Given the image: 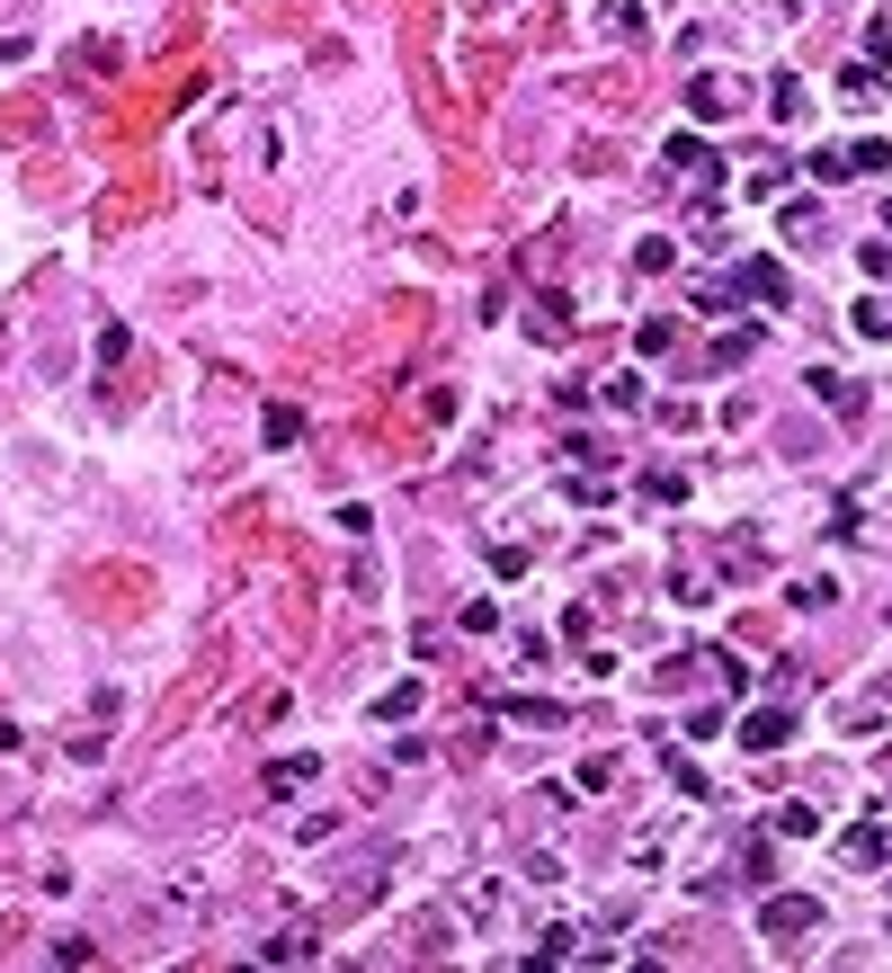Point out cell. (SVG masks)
Returning <instances> with one entry per match:
<instances>
[{
    "label": "cell",
    "instance_id": "obj_14",
    "mask_svg": "<svg viewBox=\"0 0 892 973\" xmlns=\"http://www.w3.org/2000/svg\"><path fill=\"white\" fill-rule=\"evenodd\" d=\"M492 715H518V724H563V706H544V697H500Z\"/></svg>",
    "mask_w": 892,
    "mask_h": 973
},
{
    "label": "cell",
    "instance_id": "obj_19",
    "mask_svg": "<svg viewBox=\"0 0 892 973\" xmlns=\"http://www.w3.org/2000/svg\"><path fill=\"white\" fill-rule=\"evenodd\" d=\"M839 99H848V108H866V99H874V72H866V63H848V72H839Z\"/></svg>",
    "mask_w": 892,
    "mask_h": 973
},
{
    "label": "cell",
    "instance_id": "obj_8",
    "mask_svg": "<svg viewBox=\"0 0 892 973\" xmlns=\"http://www.w3.org/2000/svg\"><path fill=\"white\" fill-rule=\"evenodd\" d=\"M598 36H643V0H598Z\"/></svg>",
    "mask_w": 892,
    "mask_h": 973
},
{
    "label": "cell",
    "instance_id": "obj_18",
    "mask_svg": "<svg viewBox=\"0 0 892 973\" xmlns=\"http://www.w3.org/2000/svg\"><path fill=\"white\" fill-rule=\"evenodd\" d=\"M749 349H759V331H723V339H714V367H741Z\"/></svg>",
    "mask_w": 892,
    "mask_h": 973
},
{
    "label": "cell",
    "instance_id": "obj_16",
    "mask_svg": "<svg viewBox=\"0 0 892 973\" xmlns=\"http://www.w3.org/2000/svg\"><path fill=\"white\" fill-rule=\"evenodd\" d=\"M259 955H268V964H304V955H313V938H304V929H286V938H268Z\"/></svg>",
    "mask_w": 892,
    "mask_h": 973
},
{
    "label": "cell",
    "instance_id": "obj_17",
    "mask_svg": "<svg viewBox=\"0 0 892 973\" xmlns=\"http://www.w3.org/2000/svg\"><path fill=\"white\" fill-rule=\"evenodd\" d=\"M857 331H866V339H892V304L866 295V304H857Z\"/></svg>",
    "mask_w": 892,
    "mask_h": 973
},
{
    "label": "cell",
    "instance_id": "obj_5",
    "mask_svg": "<svg viewBox=\"0 0 892 973\" xmlns=\"http://www.w3.org/2000/svg\"><path fill=\"white\" fill-rule=\"evenodd\" d=\"M741 295H759V304H794V277L777 259H741Z\"/></svg>",
    "mask_w": 892,
    "mask_h": 973
},
{
    "label": "cell",
    "instance_id": "obj_7",
    "mask_svg": "<svg viewBox=\"0 0 892 973\" xmlns=\"http://www.w3.org/2000/svg\"><path fill=\"white\" fill-rule=\"evenodd\" d=\"M874 170H892V153L874 144V134H857V144L839 153V179H874Z\"/></svg>",
    "mask_w": 892,
    "mask_h": 973
},
{
    "label": "cell",
    "instance_id": "obj_4",
    "mask_svg": "<svg viewBox=\"0 0 892 973\" xmlns=\"http://www.w3.org/2000/svg\"><path fill=\"white\" fill-rule=\"evenodd\" d=\"M732 108H741V81H723V72H697V81H688V116L714 125V116H732Z\"/></svg>",
    "mask_w": 892,
    "mask_h": 973
},
{
    "label": "cell",
    "instance_id": "obj_3",
    "mask_svg": "<svg viewBox=\"0 0 892 973\" xmlns=\"http://www.w3.org/2000/svg\"><path fill=\"white\" fill-rule=\"evenodd\" d=\"M786 741H794V706H749V715H741V750L768 759V750H786Z\"/></svg>",
    "mask_w": 892,
    "mask_h": 973
},
{
    "label": "cell",
    "instance_id": "obj_2",
    "mask_svg": "<svg viewBox=\"0 0 892 973\" xmlns=\"http://www.w3.org/2000/svg\"><path fill=\"white\" fill-rule=\"evenodd\" d=\"M660 161H669V170H678V179H697V188H705V197H714V188H723V153H714V144H705V134H669V153H660Z\"/></svg>",
    "mask_w": 892,
    "mask_h": 973
},
{
    "label": "cell",
    "instance_id": "obj_21",
    "mask_svg": "<svg viewBox=\"0 0 892 973\" xmlns=\"http://www.w3.org/2000/svg\"><path fill=\"white\" fill-rule=\"evenodd\" d=\"M741 188H749V197H777V188H786V161H777V153H768V170H749V179H741Z\"/></svg>",
    "mask_w": 892,
    "mask_h": 973
},
{
    "label": "cell",
    "instance_id": "obj_9",
    "mask_svg": "<svg viewBox=\"0 0 892 973\" xmlns=\"http://www.w3.org/2000/svg\"><path fill=\"white\" fill-rule=\"evenodd\" d=\"M313 769H321V759H313V750H295V759H278V769H268V795H295V786H313Z\"/></svg>",
    "mask_w": 892,
    "mask_h": 973
},
{
    "label": "cell",
    "instance_id": "obj_12",
    "mask_svg": "<svg viewBox=\"0 0 892 973\" xmlns=\"http://www.w3.org/2000/svg\"><path fill=\"white\" fill-rule=\"evenodd\" d=\"M402 715H420V679H402V687L375 697V724H402Z\"/></svg>",
    "mask_w": 892,
    "mask_h": 973
},
{
    "label": "cell",
    "instance_id": "obj_15",
    "mask_svg": "<svg viewBox=\"0 0 892 973\" xmlns=\"http://www.w3.org/2000/svg\"><path fill=\"white\" fill-rule=\"evenodd\" d=\"M669 339H678V322H669V313H652V322L634 331V349H643V358H660V349H669Z\"/></svg>",
    "mask_w": 892,
    "mask_h": 973
},
{
    "label": "cell",
    "instance_id": "obj_11",
    "mask_svg": "<svg viewBox=\"0 0 892 973\" xmlns=\"http://www.w3.org/2000/svg\"><path fill=\"white\" fill-rule=\"evenodd\" d=\"M812 402H839V411H857V402H866V384H848V376H831V367H812Z\"/></svg>",
    "mask_w": 892,
    "mask_h": 973
},
{
    "label": "cell",
    "instance_id": "obj_13",
    "mask_svg": "<svg viewBox=\"0 0 892 973\" xmlns=\"http://www.w3.org/2000/svg\"><path fill=\"white\" fill-rule=\"evenodd\" d=\"M839 849H848L857 866H874V858H883V830H874V821H857V830H839Z\"/></svg>",
    "mask_w": 892,
    "mask_h": 973
},
{
    "label": "cell",
    "instance_id": "obj_6",
    "mask_svg": "<svg viewBox=\"0 0 892 973\" xmlns=\"http://www.w3.org/2000/svg\"><path fill=\"white\" fill-rule=\"evenodd\" d=\"M259 438H268V447H295V438H304V411H295V402H268V411H259Z\"/></svg>",
    "mask_w": 892,
    "mask_h": 973
},
{
    "label": "cell",
    "instance_id": "obj_22",
    "mask_svg": "<svg viewBox=\"0 0 892 973\" xmlns=\"http://www.w3.org/2000/svg\"><path fill=\"white\" fill-rule=\"evenodd\" d=\"M777 830H794V840H812V830H821V813H812V804H786V813H777Z\"/></svg>",
    "mask_w": 892,
    "mask_h": 973
},
{
    "label": "cell",
    "instance_id": "obj_1",
    "mask_svg": "<svg viewBox=\"0 0 892 973\" xmlns=\"http://www.w3.org/2000/svg\"><path fill=\"white\" fill-rule=\"evenodd\" d=\"M759 929L768 938H812L821 929V893H768L759 902Z\"/></svg>",
    "mask_w": 892,
    "mask_h": 973
},
{
    "label": "cell",
    "instance_id": "obj_20",
    "mask_svg": "<svg viewBox=\"0 0 892 973\" xmlns=\"http://www.w3.org/2000/svg\"><path fill=\"white\" fill-rule=\"evenodd\" d=\"M669 259H678V250H669V242H660V233H652V242H634V268H643V277H660V268H669Z\"/></svg>",
    "mask_w": 892,
    "mask_h": 973
},
{
    "label": "cell",
    "instance_id": "obj_10",
    "mask_svg": "<svg viewBox=\"0 0 892 973\" xmlns=\"http://www.w3.org/2000/svg\"><path fill=\"white\" fill-rule=\"evenodd\" d=\"M768 90H777V99H768V116H777V125H794V116H803V108H812V90H803V81H794V72H777V81H768Z\"/></svg>",
    "mask_w": 892,
    "mask_h": 973
}]
</instances>
